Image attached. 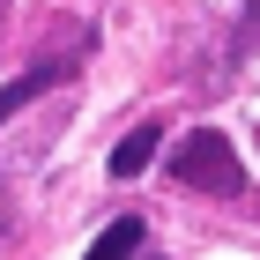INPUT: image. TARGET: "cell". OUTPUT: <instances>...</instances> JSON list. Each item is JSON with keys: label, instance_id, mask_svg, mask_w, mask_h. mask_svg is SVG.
<instances>
[{"label": "cell", "instance_id": "cell-7", "mask_svg": "<svg viewBox=\"0 0 260 260\" xmlns=\"http://www.w3.org/2000/svg\"><path fill=\"white\" fill-rule=\"evenodd\" d=\"M134 260H156V253H134Z\"/></svg>", "mask_w": 260, "mask_h": 260}, {"label": "cell", "instance_id": "cell-1", "mask_svg": "<svg viewBox=\"0 0 260 260\" xmlns=\"http://www.w3.org/2000/svg\"><path fill=\"white\" fill-rule=\"evenodd\" d=\"M171 179L193 186V193H238L245 171H238V149H231L216 126H193V134L171 149Z\"/></svg>", "mask_w": 260, "mask_h": 260}, {"label": "cell", "instance_id": "cell-5", "mask_svg": "<svg viewBox=\"0 0 260 260\" xmlns=\"http://www.w3.org/2000/svg\"><path fill=\"white\" fill-rule=\"evenodd\" d=\"M15 231V208H8V186H0V238Z\"/></svg>", "mask_w": 260, "mask_h": 260}, {"label": "cell", "instance_id": "cell-2", "mask_svg": "<svg viewBox=\"0 0 260 260\" xmlns=\"http://www.w3.org/2000/svg\"><path fill=\"white\" fill-rule=\"evenodd\" d=\"M60 75H67V60H38V67H30V75H15V82H0V126L15 119V112H22V104H30V97H38V89H52V82H60Z\"/></svg>", "mask_w": 260, "mask_h": 260}, {"label": "cell", "instance_id": "cell-6", "mask_svg": "<svg viewBox=\"0 0 260 260\" xmlns=\"http://www.w3.org/2000/svg\"><path fill=\"white\" fill-rule=\"evenodd\" d=\"M245 15H253V22H260V0H245Z\"/></svg>", "mask_w": 260, "mask_h": 260}, {"label": "cell", "instance_id": "cell-3", "mask_svg": "<svg viewBox=\"0 0 260 260\" xmlns=\"http://www.w3.org/2000/svg\"><path fill=\"white\" fill-rule=\"evenodd\" d=\"M156 141H164V126H134V134L112 149V179H141V171L156 164Z\"/></svg>", "mask_w": 260, "mask_h": 260}, {"label": "cell", "instance_id": "cell-4", "mask_svg": "<svg viewBox=\"0 0 260 260\" xmlns=\"http://www.w3.org/2000/svg\"><path fill=\"white\" fill-rule=\"evenodd\" d=\"M141 245H149V231H141L134 216H119V223H104V231H97V245H89V260H134Z\"/></svg>", "mask_w": 260, "mask_h": 260}]
</instances>
